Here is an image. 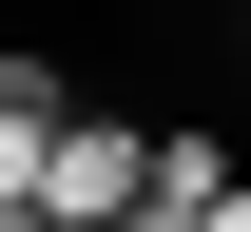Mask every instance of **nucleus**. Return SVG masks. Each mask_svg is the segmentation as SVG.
Segmentation results:
<instances>
[{
  "instance_id": "f03ea898",
  "label": "nucleus",
  "mask_w": 251,
  "mask_h": 232,
  "mask_svg": "<svg viewBox=\"0 0 251 232\" xmlns=\"http://www.w3.org/2000/svg\"><path fill=\"white\" fill-rule=\"evenodd\" d=\"M135 213H155V232H251V155H213V135H155V155H135Z\"/></svg>"
},
{
  "instance_id": "f257e3e1",
  "label": "nucleus",
  "mask_w": 251,
  "mask_h": 232,
  "mask_svg": "<svg viewBox=\"0 0 251 232\" xmlns=\"http://www.w3.org/2000/svg\"><path fill=\"white\" fill-rule=\"evenodd\" d=\"M135 155H155L135 116H77V97H58V135H39V232H97V213H135Z\"/></svg>"
},
{
  "instance_id": "7ed1b4c3",
  "label": "nucleus",
  "mask_w": 251,
  "mask_h": 232,
  "mask_svg": "<svg viewBox=\"0 0 251 232\" xmlns=\"http://www.w3.org/2000/svg\"><path fill=\"white\" fill-rule=\"evenodd\" d=\"M39 135H58V58L0 39V232H39Z\"/></svg>"
}]
</instances>
